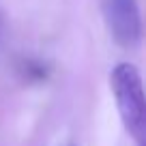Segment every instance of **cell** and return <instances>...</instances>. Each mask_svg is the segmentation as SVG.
I'll return each mask as SVG.
<instances>
[{"label": "cell", "mask_w": 146, "mask_h": 146, "mask_svg": "<svg viewBox=\"0 0 146 146\" xmlns=\"http://www.w3.org/2000/svg\"><path fill=\"white\" fill-rule=\"evenodd\" d=\"M110 88L114 92L116 108L127 133L142 146L146 133V97L137 67L131 62H118L110 73Z\"/></svg>", "instance_id": "cell-1"}, {"label": "cell", "mask_w": 146, "mask_h": 146, "mask_svg": "<svg viewBox=\"0 0 146 146\" xmlns=\"http://www.w3.org/2000/svg\"><path fill=\"white\" fill-rule=\"evenodd\" d=\"M103 17L114 41L120 47H133L142 41V17L137 9V0H101Z\"/></svg>", "instance_id": "cell-2"}, {"label": "cell", "mask_w": 146, "mask_h": 146, "mask_svg": "<svg viewBox=\"0 0 146 146\" xmlns=\"http://www.w3.org/2000/svg\"><path fill=\"white\" fill-rule=\"evenodd\" d=\"M0 32H2V19H0Z\"/></svg>", "instance_id": "cell-3"}]
</instances>
